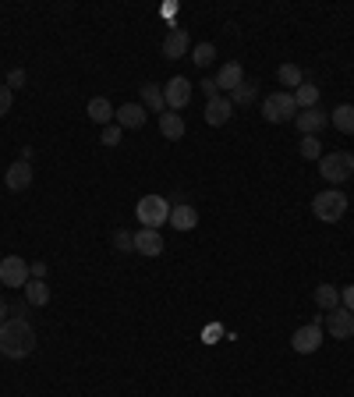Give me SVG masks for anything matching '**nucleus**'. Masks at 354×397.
Instances as JSON below:
<instances>
[{"label":"nucleus","mask_w":354,"mask_h":397,"mask_svg":"<svg viewBox=\"0 0 354 397\" xmlns=\"http://www.w3.org/2000/svg\"><path fill=\"white\" fill-rule=\"evenodd\" d=\"M329 125V114L322 110V107H312V110H297V117H294V128L301 132V135H319L322 128Z\"/></svg>","instance_id":"obj_9"},{"label":"nucleus","mask_w":354,"mask_h":397,"mask_svg":"<svg viewBox=\"0 0 354 397\" xmlns=\"http://www.w3.org/2000/svg\"><path fill=\"white\" fill-rule=\"evenodd\" d=\"M114 125H121V128H142L146 125V107L142 103H124L114 114Z\"/></svg>","instance_id":"obj_17"},{"label":"nucleus","mask_w":354,"mask_h":397,"mask_svg":"<svg viewBox=\"0 0 354 397\" xmlns=\"http://www.w3.org/2000/svg\"><path fill=\"white\" fill-rule=\"evenodd\" d=\"M319 344H322V319L315 316L308 326H297L294 333H290V347L297 351V355H312V351H319Z\"/></svg>","instance_id":"obj_6"},{"label":"nucleus","mask_w":354,"mask_h":397,"mask_svg":"<svg viewBox=\"0 0 354 397\" xmlns=\"http://www.w3.org/2000/svg\"><path fill=\"white\" fill-rule=\"evenodd\" d=\"M25 301L36 305V309L47 305V301H50V287H47L43 280H29V284H25Z\"/></svg>","instance_id":"obj_26"},{"label":"nucleus","mask_w":354,"mask_h":397,"mask_svg":"<svg viewBox=\"0 0 354 397\" xmlns=\"http://www.w3.org/2000/svg\"><path fill=\"white\" fill-rule=\"evenodd\" d=\"M11 107H15V93H11L8 86H0V117H8Z\"/></svg>","instance_id":"obj_32"},{"label":"nucleus","mask_w":354,"mask_h":397,"mask_svg":"<svg viewBox=\"0 0 354 397\" xmlns=\"http://www.w3.org/2000/svg\"><path fill=\"white\" fill-rule=\"evenodd\" d=\"M312 213H315L322 224H340V220H343V213H347V195H343V192H336V188L319 192V195L312 199Z\"/></svg>","instance_id":"obj_3"},{"label":"nucleus","mask_w":354,"mask_h":397,"mask_svg":"<svg viewBox=\"0 0 354 397\" xmlns=\"http://www.w3.org/2000/svg\"><path fill=\"white\" fill-rule=\"evenodd\" d=\"M85 114L93 117V125H110L117 110L110 107V100H107V96H93V100H89V107H85Z\"/></svg>","instance_id":"obj_18"},{"label":"nucleus","mask_w":354,"mask_h":397,"mask_svg":"<svg viewBox=\"0 0 354 397\" xmlns=\"http://www.w3.org/2000/svg\"><path fill=\"white\" fill-rule=\"evenodd\" d=\"M230 114H234V103H230V96H213L209 103H206V125H213V128H220V125H227L230 121Z\"/></svg>","instance_id":"obj_13"},{"label":"nucleus","mask_w":354,"mask_h":397,"mask_svg":"<svg viewBox=\"0 0 354 397\" xmlns=\"http://www.w3.org/2000/svg\"><path fill=\"white\" fill-rule=\"evenodd\" d=\"M319 174L329 181V185H340V181H347L350 174H354V156L350 153H326L322 160H319Z\"/></svg>","instance_id":"obj_5"},{"label":"nucleus","mask_w":354,"mask_h":397,"mask_svg":"<svg viewBox=\"0 0 354 397\" xmlns=\"http://www.w3.org/2000/svg\"><path fill=\"white\" fill-rule=\"evenodd\" d=\"M170 227H177V231H195V227H199V209L188 206V202L170 206Z\"/></svg>","instance_id":"obj_16"},{"label":"nucleus","mask_w":354,"mask_h":397,"mask_svg":"<svg viewBox=\"0 0 354 397\" xmlns=\"http://www.w3.org/2000/svg\"><path fill=\"white\" fill-rule=\"evenodd\" d=\"M36 351V330L29 319L11 316L8 323H0V355L8 358H29Z\"/></svg>","instance_id":"obj_1"},{"label":"nucleus","mask_w":354,"mask_h":397,"mask_svg":"<svg viewBox=\"0 0 354 397\" xmlns=\"http://www.w3.org/2000/svg\"><path fill=\"white\" fill-rule=\"evenodd\" d=\"M241 82H244V68H241L237 61H227V64L216 71V89H223V93H234Z\"/></svg>","instance_id":"obj_15"},{"label":"nucleus","mask_w":354,"mask_h":397,"mask_svg":"<svg viewBox=\"0 0 354 397\" xmlns=\"http://www.w3.org/2000/svg\"><path fill=\"white\" fill-rule=\"evenodd\" d=\"M326 330H329L336 340L354 337V312H347L343 305H340V309H333V312H326Z\"/></svg>","instance_id":"obj_11"},{"label":"nucleus","mask_w":354,"mask_h":397,"mask_svg":"<svg viewBox=\"0 0 354 397\" xmlns=\"http://www.w3.org/2000/svg\"><path fill=\"white\" fill-rule=\"evenodd\" d=\"M340 305H343L347 312H354V284H347V287L340 291Z\"/></svg>","instance_id":"obj_34"},{"label":"nucleus","mask_w":354,"mask_h":397,"mask_svg":"<svg viewBox=\"0 0 354 397\" xmlns=\"http://www.w3.org/2000/svg\"><path fill=\"white\" fill-rule=\"evenodd\" d=\"M163 100H167V110H181V107H188V100H191V82L184 79V75H174L170 82H163Z\"/></svg>","instance_id":"obj_7"},{"label":"nucleus","mask_w":354,"mask_h":397,"mask_svg":"<svg viewBox=\"0 0 354 397\" xmlns=\"http://www.w3.org/2000/svg\"><path fill=\"white\" fill-rule=\"evenodd\" d=\"M135 217H138V224L142 227H163L167 220H170V202L163 199V195H146V199H138V206H135Z\"/></svg>","instance_id":"obj_4"},{"label":"nucleus","mask_w":354,"mask_h":397,"mask_svg":"<svg viewBox=\"0 0 354 397\" xmlns=\"http://www.w3.org/2000/svg\"><path fill=\"white\" fill-rule=\"evenodd\" d=\"M255 96H259V82H248V79H244V82L230 93V103H234V107H248V103H255Z\"/></svg>","instance_id":"obj_25"},{"label":"nucleus","mask_w":354,"mask_h":397,"mask_svg":"<svg viewBox=\"0 0 354 397\" xmlns=\"http://www.w3.org/2000/svg\"><path fill=\"white\" fill-rule=\"evenodd\" d=\"M262 117L269 125H283V121H294L297 117V103H294V93L280 89V93H269L262 100Z\"/></svg>","instance_id":"obj_2"},{"label":"nucleus","mask_w":354,"mask_h":397,"mask_svg":"<svg viewBox=\"0 0 354 397\" xmlns=\"http://www.w3.org/2000/svg\"><path fill=\"white\" fill-rule=\"evenodd\" d=\"M301 156H305V160H322V142H319V135H301Z\"/></svg>","instance_id":"obj_28"},{"label":"nucleus","mask_w":354,"mask_h":397,"mask_svg":"<svg viewBox=\"0 0 354 397\" xmlns=\"http://www.w3.org/2000/svg\"><path fill=\"white\" fill-rule=\"evenodd\" d=\"M276 79H280V86H287V93H294L297 86H305V71L297 64H280Z\"/></svg>","instance_id":"obj_23"},{"label":"nucleus","mask_w":354,"mask_h":397,"mask_svg":"<svg viewBox=\"0 0 354 397\" xmlns=\"http://www.w3.org/2000/svg\"><path fill=\"white\" fill-rule=\"evenodd\" d=\"M33 178H36V171H33V163H25V160H15V163L4 171L8 192H25V188L33 185Z\"/></svg>","instance_id":"obj_10"},{"label":"nucleus","mask_w":354,"mask_h":397,"mask_svg":"<svg viewBox=\"0 0 354 397\" xmlns=\"http://www.w3.org/2000/svg\"><path fill=\"white\" fill-rule=\"evenodd\" d=\"M160 132H163V139H170V142L184 139V117H181V114H174V110L160 114Z\"/></svg>","instance_id":"obj_19"},{"label":"nucleus","mask_w":354,"mask_h":397,"mask_svg":"<svg viewBox=\"0 0 354 397\" xmlns=\"http://www.w3.org/2000/svg\"><path fill=\"white\" fill-rule=\"evenodd\" d=\"M8 312H11V309H8V301L0 298V323H8Z\"/></svg>","instance_id":"obj_35"},{"label":"nucleus","mask_w":354,"mask_h":397,"mask_svg":"<svg viewBox=\"0 0 354 397\" xmlns=\"http://www.w3.org/2000/svg\"><path fill=\"white\" fill-rule=\"evenodd\" d=\"M25 79H29V75H25V68H11V71H8V79H4V86L15 93V89H22V86H25Z\"/></svg>","instance_id":"obj_29"},{"label":"nucleus","mask_w":354,"mask_h":397,"mask_svg":"<svg viewBox=\"0 0 354 397\" xmlns=\"http://www.w3.org/2000/svg\"><path fill=\"white\" fill-rule=\"evenodd\" d=\"M47 263L43 259H36V263H29V280H47Z\"/></svg>","instance_id":"obj_33"},{"label":"nucleus","mask_w":354,"mask_h":397,"mask_svg":"<svg viewBox=\"0 0 354 397\" xmlns=\"http://www.w3.org/2000/svg\"><path fill=\"white\" fill-rule=\"evenodd\" d=\"M135 252H138V255H149V259L163 255V234L153 231V227H142V231L135 234Z\"/></svg>","instance_id":"obj_14"},{"label":"nucleus","mask_w":354,"mask_h":397,"mask_svg":"<svg viewBox=\"0 0 354 397\" xmlns=\"http://www.w3.org/2000/svg\"><path fill=\"white\" fill-rule=\"evenodd\" d=\"M315 305H319L322 312L340 309V287H333V284H319V287H315Z\"/></svg>","instance_id":"obj_21"},{"label":"nucleus","mask_w":354,"mask_h":397,"mask_svg":"<svg viewBox=\"0 0 354 397\" xmlns=\"http://www.w3.org/2000/svg\"><path fill=\"white\" fill-rule=\"evenodd\" d=\"M191 61H195V68H202V71H206V68L216 61V47H213V43H199V47L191 50Z\"/></svg>","instance_id":"obj_27"},{"label":"nucleus","mask_w":354,"mask_h":397,"mask_svg":"<svg viewBox=\"0 0 354 397\" xmlns=\"http://www.w3.org/2000/svg\"><path fill=\"white\" fill-rule=\"evenodd\" d=\"M121 132H124L121 125H107L103 135H100V142H103V146H121Z\"/></svg>","instance_id":"obj_30"},{"label":"nucleus","mask_w":354,"mask_h":397,"mask_svg":"<svg viewBox=\"0 0 354 397\" xmlns=\"http://www.w3.org/2000/svg\"><path fill=\"white\" fill-rule=\"evenodd\" d=\"M329 125H336L343 135H354V107L350 103H340L336 110H329Z\"/></svg>","instance_id":"obj_22"},{"label":"nucleus","mask_w":354,"mask_h":397,"mask_svg":"<svg viewBox=\"0 0 354 397\" xmlns=\"http://www.w3.org/2000/svg\"><path fill=\"white\" fill-rule=\"evenodd\" d=\"M294 103H297V110H312V107H319V86H312V82L297 86V89H294Z\"/></svg>","instance_id":"obj_24"},{"label":"nucleus","mask_w":354,"mask_h":397,"mask_svg":"<svg viewBox=\"0 0 354 397\" xmlns=\"http://www.w3.org/2000/svg\"><path fill=\"white\" fill-rule=\"evenodd\" d=\"M142 107H149V110H156V114H167L163 86H156V82H146V86H142Z\"/></svg>","instance_id":"obj_20"},{"label":"nucleus","mask_w":354,"mask_h":397,"mask_svg":"<svg viewBox=\"0 0 354 397\" xmlns=\"http://www.w3.org/2000/svg\"><path fill=\"white\" fill-rule=\"evenodd\" d=\"M188 47H191L188 33H184V29H177V25H170V29H167V36H163V57H167V61H177V57H184V54H188Z\"/></svg>","instance_id":"obj_12"},{"label":"nucleus","mask_w":354,"mask_h":397,"mask_svg":"<svg viewBox=\"0 0 354 397\" xmlns=\"http://www.w3.org/2000/svg\"><path fill=\"white\" fill-rule=\"evenodd\" d=\"M114 248H117V252H135V234L117 231V234H114Z\"/></svg>","instance_id":"obj_31"},{"label":"nucleus","mask_w":354,"mask_h":397,"mask_svg":"<svg viewBox=\"0 0 354 397\" xmlns=\"http://www.w3.org/2000/svg\"><path fill=\"white\" fill-rule=\"evenodd\" d=\"M0 284L8 287H25L29 284V263L22 255H8L4 263H0Z\"/></svg>","instance_id":"obj_8"}]
</instances>
